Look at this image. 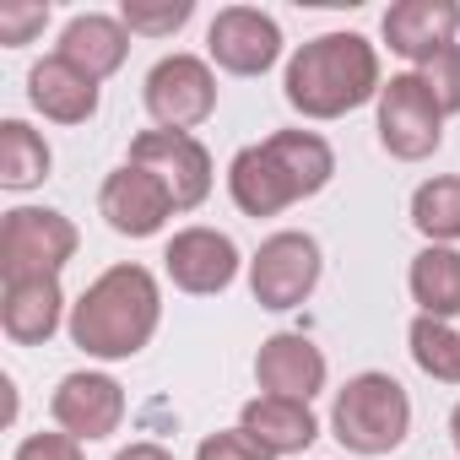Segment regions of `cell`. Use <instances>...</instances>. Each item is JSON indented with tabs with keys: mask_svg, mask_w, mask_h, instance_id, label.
I'll use <instances>...</instances> for the list:
<instances>
[{
	"mask_svg": "<svg viewBox=\"0 0 460 460\" xmlns=\"http://www.w3.org/2000/svg\"><path fill=\"white\" fill-rule=\"evenodd\" d=\"M336 173V152L314 130H277L261 146H244L227 168V190L244 217H277L282 206L325 190Z\"/></svg>",
	"mask_w": 460,
	"mask_h": 460,
	"instance_id": "cell-1",
	"label": "cell"
},
{
	"mask_svg": "<svg viewBox=\"0 0 460 460\" xmlns=\"http://www.w3.org/2000/svg\"><path fill=\"white\" fill-rule=\"evenodd\" d=\"M163 298L146 266H109L71 304V341L87 358H136L157 331Z\"/></svg>",
	"mask_w": 460,
	"mask_h": 460,
	"instance_id": "cell-2",
	"label": "cell"
},
{
	"mask_svg": "<svg viewBox=\"0 0 460 460\" xmlns=\"http://www.w3.org/2000/svg\"><path fill=\"white\" fill-rule=\"evenodd\" d=\"M379 55L358 33H325L309 39L288 66V103L304 119H341L358 103L379 98Z\"/></svg>",
	"mask_w": 460,
	"mask_h": 460,
	"instance_id": "cell-3",
	"label": "cell"
},
{
	"mask_svg": "<svg viewBox=\"0 0 460 460\" xmlns=\"http://www.w3.org/2000/svg\"><path fill=\"white\" fill-rule=\"evenodd\" d=\"M331 428L347 449L358 455H385L406 438L411 428V401L390 374H358L341 385L336 406H331Z\"/></svg>",
	"mask_w": 460,
	"mask_h": 460,
	"instance_id": "cell-4",
	"label": "cell"
},
{
	"mask_svg": "<svg viewBox=\"0 0 460 460\" xmlns=\"http://www.w3.org/2000/svg\"><path fill=\"white\" fill-rule=\"evenodd\" d=\"M76 255V227L60 211L44 206H17L0 222V271L6 282L22 277H60V266Z\"/></svg>",
	"mask_w": 460,
	"mask_h": 460,
	"instance_id": "cell-5",
	"label": "cell"
},
{
	"mask_svg": "<svg viewBox=\"0 0 460 460\" xmlns=\"http://www.w3.org/2000/svg\"><path fill=\"white\" fill-rule=\"evenodd\" d=\"M379 141L401 163H422V157L438 152V141H444V109L422 87L417 71L411 76H390L379 87Z\"/></svg>",
	"mask_w": 460,
	"mask_h": 460,
	"instance_id": "cell-6",
	"label": "cell"
},
{
	"mask_svg": "<svg viewBox=\"0 0 460 460\" xmlns=\"http://www.w3.org/2000/svg\"><path fill=\"white\" fill-rule=\"evenodd\" d=\"M130 163L146 168L168 190L173 211H195L211 195V157H206V146L190 130H146V136H136L130 141Z\"/></svg>",
	"mask_w": 460,
	"mask_h": 460,
	"instance_id": "cell-7",
	"label": "cell"
},
{
	"mask_svg": "<svg viewBox=\"0 0 460 460\" xmlns=\"http://www.w3.org/2000/svg\"><path fill=\"white\" fill-rule=\"evenodd\" d=\"M320 282V244L309 234H271L250 261V288L261 309H298Z\"/></svg>",
	"mask_w": 460,
	"mask_h": 460,
	"instance_id": "cell-8",
	"label": "cell"
},
{
	"mask_svg": "<svg viewBox=\"0 0 460 460\" xmlns=\"http://www.w3.org/2000/svg\"><path fill=\"white\" fill-rule=\"evenodd\" d=\"M146 109L163 130H190L217 109V76L195 55H168L146 76Z\"/></svg>",
	"mask_w": 460,
	"mask_h": 460,
	"instance_id": "cell-9",
	"label": "cell"
},
{
	"mask_svg": "<svg viewBox=\"0 0 460 460\" xmlns=\"http://www.w3.org/2000/svg\"><path fill=\"white\" fill-rule=\"evenodd\" d=\"M206 49H211V60H217L222 71H234V76H261V71H271L277 55H282V28H277L266 12H255V6H227V12H217V22H211V33H206Z\"/></svg>",
	"mask_w": 460,
	"mask_h": 460,
	"instance_id": "cell-10",
	"label": "cell"
},
{
	"mask_svg": "<svg viewBox=\"0 0 460 460\" xmlns=\"http://www.w3.org/2000/svg\"><path fill=\"white\" fill-rule=\"evenodd\" d=\"M163 266H168L179 293L206 298V293H222L227 282L239 277V250H234L227 234H217V227H184V234L168 239Z\"/></svg>",
	"mask_w": 460,
	"mask_h": 460,
	"instance_id": "cell-11",
	"label": "cell"
},
{
	"mask_svg": "<svg viewBox=\"0 0 460 460\" xmlns=\"http://www.w3.org/2000/svg\"><path fill=\"white\" fill-rule=\"evenodd\" d=\"M98 211H103V222L114 227V234H125V239H152L157 227L168 222L173 200H168V190H163L146 168L125 163V168H114V173L103 179Z\"/></svg>",
	"mask_w": 460,
	"mask_h": 460,
	"instance_id": "cell-12",
	"label": "cell"
},
{
	"mask_svg": "<svg viewBox=\"0 0 460 460\" xmlns=\"http://www.w3.org/2000/svg\"><path fill=\"white\" fill-rule=\"evenodd\" d=\"M55 422L82 444V438H109L125 422V390L109 374H66L55 401H49Z\"/></svg>",
	"mask_w": 460,
	"mask_h": 460,
	"instance_id": "cell-13",
	"label": "cell"
},
{
	"mask_svg": "<svg viewBox=\"0 0 460 460\" xmlns=\"http://www.w3.org/2000/svg\"><path fill=\"white\" fill-rule=\"evenodd\" d=\"M255 379H261L266 395L309 401V395L325 390V352H320L309 336L282 331V336L261 341V352H255Z\"/></svg>",
	"mask_w": 460,
	"mask_h": 460,
	"instance_id": "cell-14",
	"label": "cell"
},
{
	"mask_svg": "<svg viewBox=\"0 0 460 460\" xmlns=\"http://www.w3.org/2000/svg\"><path fill=\"white\" fill-rule=\"evenodd\" d=\"M460 33V6L455 0H401L385 12V44L406 60H433L438 49H449Z\"/></svg>",
	"mask_w": 460,
	"mask_h": 460,
	"instance_id": "cell-15",
	"label": "cell"
},
{
	"mask_svg": "<svg viewBox=\"0 0 460 460\" xmlns=\"http://www.w3.org/2000/svg\"><path fill=\"white\" fill-rule=\"evenodd\" d=\"M28 98H33V109H39L44 119H55V125H82V119L98 114V82H93L87 71H76L71 60H60V55L39 60V66L28 71Z\"/></svg>",
	"mask_w": 460,
	"mask_h": 460,
	"instance_id": "cell-16",
	"label": "cell"
},
{
	"mask_svg": "<svg viewBox=\"0 0 460 460\" xmlns=\"http://www.w3.org/2000/svg\"><path fill=\"white\" fill-rule=\"evenodd\" d=\"M60 277H22L6 282V298H0V325H6L12 341L22 347H44L60 331Z\"/></svg>",
	"mask_w": 460,
	"mask_h": 460,
	"instance_id": "cell-17",
	"label": "cell"
},
{
	"mask_svg": "<svg viewBox=\"0 0 460 460\" xmlns=\"http://www.w3.org/2000/svg\"><path fill=\"white\" fill-rule=\"evenodd\" d=\"M239 428L271 455H298V449H309L320 438V422H314L309 401H288V395H255L244 406Z\"/></svg>",
	"mask_w": 460,
	"mask_h": 460,
	"instance_id": "cell-18",
	"label": "cell"
},
{
	"mask_svg": "<svg viewBox=\"0 0 460 460\" xmlns=\"http://www.w3.org/2000/svg\"><path fill=\"white\" fill-rule=\"evenodd\" d=\"M125 55H130V33H125V22H114V17L87 12V17H71L66 33H60V60H71V66L87 71L93 82L114 76V71L125 66Z\"/></svg>",
	"mask_w": 460,
	"mask_h": 460,
	"instance_id": "cell-19",
	"label": "cell"
},
{
	"mask_svg": "<svg viewBox=\"0 0 460 460\" xmlns=\"http://www.w3.org/2000/svg\"><path fill=\"white\" fill-rule=\"evenodd\" d=\"M411 298H417L422 314H433V320L460 314V255L444 250V244H428V250L411 261Z\"/></svg>",
	"mask_w": 460,
	"mask_h": 460,
	"instance_id": "cell-20",
	"label": "cell"
},
{
	"mask_svg": "<svg viewBox=\"0 0 460 460\" xmlns=\"http://www.w3.org/2000/svg\"><path fill=\"white\" fill-rule=\"evenodd\" d=\"M49 179V146L33 125L6 119L0 125V184L6 190H33Z\"/></svg>",
	"mask_w": 460,
	"mask_h": 460,
	"instance_id": "cell-21",
	"label": "cell"
},
{
	"mask_svg": "<svg viewBox=\"0 0 460 460\" xmlns=\"http://www.w3.org/2000/svg\"><path fill=\"white\" fill-rule=\"evenodd\" d=\"M411 222L422 227L433 244L460 239V173H444V179L417 184V195H411Z\"/></svg>",
	"mask_w": 460,
	"mask_h": 460,
	"instance_id": "cell-22",
	"label": "cell"
},
{
	"mask_svg": "<svg viewBox=\"0 0 460 460\" xmlns=\"http://www.w3.org/2000/svg\"><path fill=\"white\" fill-rule=\"evenodd\" d=\"M411 358L428 379H444V385H460V336L449 331V320H433V314H417L411 320Z\"/></svg>",
	"mask_w": 460,
	"mask_h": 460,
	"instance_id": "cell-23",
	"label": "cell"
},
{
	"mask_svg": "<svg viewBox=\"0 0 460 460\" xmlns=\"http://www.w3.org/2000/svg\"><path fill=\"white\" fill-rule=\"evenodd\" d=\"M190 12H195L190 0H125L119 22L130 33H146V39H168V33H179L190 22Z\"/></svg>",
	"mask_w": 460,
	"mask_h": 460,
	"instance_id": "cell-24",
	"label": "cell"
},
{
	"mask_svg": "<svg viewBox=\"0 0 460 460\" xmlns=\"http://www.w3.org/2000/svg\"><path fill=\"white\" fill-rule=\"evenodd\" d=\"M422 87L438 98V109L444 114H460V44H449V49H438L433 60H422Z\"/></svg>",
	"mask_w": 460,
	"mask_h": 460,
	"instance_id": "cell-25",
	"label": "cell"
},
{
	"mask_svg": "<svg viewBox=\"0 0 460 460\" xmlns=\"http://www.w3.org/2000/svg\"><path fill=\"white\" fill-rule=\"evenodd\" d=\"M195 460H277V455L261 449L244 428H234V433H211V438H200Z\"/></svg>",
	"mask_w": 460,
	"mask_h": 460,
	"instance_id": "cell-26",
	"label": "cell"
},
{
	"mask_svg": "<svg viewBox=\"0 0 460 460\" xmlns=\"http://www.w3.org/2000/svg\"><path fill=\"white\" fill-rule=\"evenodd\" d=\"M49 22V6H0V44H28Z\"/></svg>",
	"mask_w": 460,
	"mask_h": 460,
	"instance_id": "cell-27",
	"label": "cell"
},
{
	"mask_svg": "<svg viewBox=\"0 0 460 460\" xmlns=\"http://www.w3.org/2000/svg\"><path fill=\"white\" fill-rule=\"evenodd\" d=\"M17 460H82V444L71 433H33V438H22Z\"/></svg>",
	"mask_w": 460,
	"mask_h": 460,
	"instance_id": "cell-28",
	"label": "cell"
},
{
	"mask_svg": "<svg viewBox=\"0 0 460 460\" xmlns=\"http://www.w3.org/2000/svg\"><path fill=\"white\" fill-rule=\"evenodd\" d=\"M114 460H173L163 444H130V449H119Z\"/></svg>",
	"mask_w": 460,
	"mask_h": 460,
	"instance_id": "cell-29",
	"label": "cell"
},
{
	"mask_svg": "<svg viewBox=\"0 0 460 460\" xmlns=\"http://www.w3.org/2000/svg\"><path fill=\"white\" fill-rule=\"evenodd\" d=\"M449 433H455V449H460V406H455V417H449Z\"/></svg>",
	"mask_w": 460,
	"mask_h": 460,
	"instance_id": "cell-30",
	"label": "cell"
}]
</instances>
